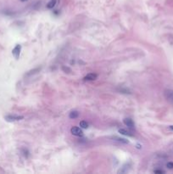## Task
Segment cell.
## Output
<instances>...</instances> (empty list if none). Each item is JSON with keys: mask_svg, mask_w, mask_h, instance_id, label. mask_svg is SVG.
Returning a JSON list of instances; mask_svg holds the SVG:
<instances>
[{"mask_svg": "<svg viewBox=\"0 0 173 174\" xmlns=\"http://www.w3.org/2000/svg\"><path fill=\"white\" fill-rule=\"evenodd\" d=\"M164 97L170 104L173 105V89H166L164 91Z\"/></svg>", "mask_w": 173, "mask_h": 174, "instance_id": "1", "label": "cell"}, {"mask_svg": "<svg viewBox=\"0 0 173 174\" xmlns=\"http://www.w3.org/2000/svg\"><path fill=\"white\" fill-rule=\"evenodd\" d=\"M70 132H71L74 136H76V137L83 136L82 130L80 128H78V126H73V128H71V129H70Z\"/></svg>", "mask_w": 173, "mask_h": 174, "instance_id": "2", "label": "cell"}, {"mask_svg": "<svg viewBox=\"0 0 173 174\" xmlns=\"http://www.w3.org/2000/svg\"><path fill=\"white\" fill-rule=\"evenodd\" d=\"M20 50H21V46H20V44L16 45V46L14 48V49H13V50H12V54H13V55H14V57L15 58L16 60H18V59H19V57H20Z\"/></svg>", "mask_w": 173, "mask_h": 174, "instance_id": "3", "label": "cell"}, {"mask_svg": "<svg viewBox=\"0 0 173 174\" xmlns=\"http://www.w3.org/2000/svg\"><path fill=\"white\" fill-rule=\"evenodd\" d=\"M6 120L9 122H14V121H20V120H22L23 117L22 116H16V115H9L8 116H6Z\"/></svg>", "mask_w": 173, "mask_h": 174, "instance_id": "4", "label": "cell"}, {"mask_svg": "<svg viewBox=\"0 0 173 174\" xmlns=\"http://www.w3.org/2000/svg\"><path fill=\"white\" fill-rule=\"evenodd\" d=\"M98 78V75L96 73H88L87 75L84 76V80L85 81H94Z\"/></svg>", "mask_w": 173, "mask_h": 174, "instance_id": "5", "label": "cell"}, {"mask_svg": "<svg viewBox=\"0 0 173 174\" xmlns=\"http://www.w3.org/2000/svg\"><path fill=\"white\" fill-rule=\"evenodd\" d=\"M123 122L126 126H128L129 128H135V124H134L133 121L131 119V118H125L123 120Z\"/></svg>", "mask_w": 173, "mask_h": 174, "instance_id": "6", "label": "cell"}, {"mask_svg": "<svg viewBox=\"0 0 173 174\" xmlns=\"http://www.w3.org/2000/svg\"><path fill=\"white\" fill-rule=\"evenodd\" d=\"M118 132L121 134L125 135V136H128V137H133L134 136V134H132V132H130V131H128L127 129H124V128H121V129H119Z\"/></svg>", "mask_w": 173, "mask_h": 174, "instance_id": "7", "label": "cell"}, {"mask_svg": "<svg viewBox=\"0 0 173 174\" xmlns=\"http://www.w3.org/2000/svg\"><path fill=\"white\" fill-rule=\"evenodd\" d=\"M56 4H57V0H50V1L47 4V8L51 10V8H53L55 5H56Z\"/></svg>", "mask_w": 173, "mask_h": 174, "instance_id": "8", "label": "cell"}, {"mask_svg": "<svg viewBox=\"0 0 173 174\" xmlns=\"http://www.w3.org/2000/svg\"><path fill=\"white\" fill-rule=\"evenodd\" d=\"M79 116V112L76 110H73L71 111V112L70 113L69 115V117L70 118V119H76V118H77Z\"/></svg>", "mask_w": 173, "mask_h": 174, "instance_id": "9", "label": "cell"}, {"mask_svg": "<svg viewBox=\"0 0 173 174\" xmlns=\"http://www.w3.org/2000/svg\"><path fill=\"white\" fill-rule=\"evenodd\" d=\"M113 139H115V141H118V142H121V143H123V144H129V141L126 138H118V137H113L112 138Z\"/></svg>", "mask_w": 173, "mask_h": 174, "instance_id": "10", "label": "cell"}, {"mask_svg": "<svg viewBox=\"0 0 173 174\" xmlns=\"http://www.w3.org/2000/svg\"><path fill=\"white\" fill-rule=\"evenodd\" d=\"M41 70V67H39V68H36V69H34V70H30V72L27 73V76H31V75H33V74H36V73H37V72H39V70Z\"/></svg>", "mask_w": 173, "mask_h": 174, "instance_id": "11", "label": "cell"}, {"mask_svg": "<svg viewBox=\"0 0 173 174\" xmlns=\"http://www.w3.org/2000/svg\"><path fill=\"white\" fill-rule=\"evenodd\" d=\"M80 126L82 128H84V129H87V128H88V123L86 122V121H82V122H80Z\"/></svg>", "mask_w": 173, "mask_h": 174, "instance_id": "12", "label": "cell"}, {"mask_svg": "<svg viewBox=\"0 0 173 174\" xmlns=\"http://www.w3.org/2000/svg\"><path fill=\"white\" fill-rule=\"evenodd\" d=\"M62 70H63L65 73H66V72H68V73L71 72V70H70L69 67H65V66H63V67H62Z\"/></svg>", "mask_w": 173, "mask_h": 174, "instance_id": "13", "label": "cell"}, {"mask_svg": "<svg viewBox=\"0 0 173 174\" xmlns=\"http://www.w3.org/2000/svg\"><path fill=\"white\" fill-rule=\"evenodd\" d=\"M166 166H167V168H169V169H173V162H168L167 164H166Z\"/></svg>", "mask_w": 173, "mask_h": 174, "instance_id": "14", "label": "cell"}, {"mask_svg": "<svg viewBox=\"0 0 173 174\" xmlns=\"http://www.w3.org/2000/svg\"><path fill=\"white\" fill-rule=\"evenodd\" d=\"M155 173H158V174H162V173H165V172L162 171V170H155L154 171Z\"/></svg>", "mask_w": 173, "mask_h": 174, "instance_id": "15", "label": "cell"}, {"mask_svg": "<svg viewBox=\"0 0 173 174\" xmlns=\"http://www.w3.org/2000/svg\"><path fill=\"white\" fill-rule=\"evenodd\" d=\"M169 128L171 130H172L173 131V125H171V126H169Z\"/></svg>", "mask_w": 173, "mask_h": 174, "instance_id": "16", "label": "cell"}, {"mask_svg": "<svg viewBox=\"0 0 173 174\" xmlns=\"http://www.w3.org/2000/svg\"><path fill=\"white\" fill-rule=\"evenodd\" d=\"M20 1H22V2H25V1H26V0H20Z\"/></svg>", "mask_w": 173, "mask_h": 174, "instance_id": "17", "label": "cell"}]
</instances>
